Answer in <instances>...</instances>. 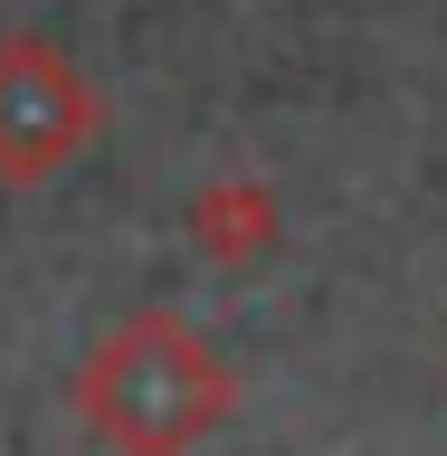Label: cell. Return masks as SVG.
I'll return each instance as SVG.
<instances>
[{
  "mask_svg": "<svg viewBox=\"0 0 447 456\" xmlns=\"http://www.w3.org/2000/svg\"><path fill=\"white\" fill-rule=\"evenodd\" d=\"M267 228H277V200L248 191V181H219V191L200 200V248L210 256H257Z\"/></svg>",
  "mask_w": 447,
  "mask_h": 456,
  "instance_id": "cell-3",
  "label": "cell"
},
{
  "mask_svg": "<svg viewBox=\"0 0 447 456\" xmlns=\"http://www.w3.org/2000/svg\"><path fill=\"white\" fill-rule=\"evenodd\" d=\"M105 134L95 86L48 48V38H10L0 48V181H48Z\"/></svg>",
  "mask_w": 447,
  "mask_h": 456,
  "instance_id": "cell-2",
  "label": "cell"
},
{
  "mask_svg": "<svg viewBox=\"0 0 447 456\" xmlns=\"http://www.w3.org/2000/svg\"><path fill=\"white\" fill-rule=\"evenodd\" d=\"M228 409V370L171 314H124L86 362V428L114 456H191Z\"/></svg>",
  "mask_w": 447,
  "mask_h": 456,
  "instance_id": "cell-1",
  "label": "cell"
}]
</instances>
